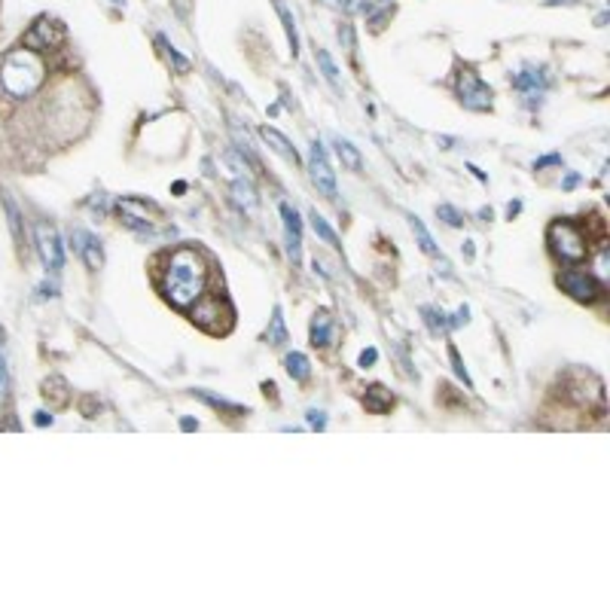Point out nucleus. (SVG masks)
<instances>
[{"mask_svg": "<svg viewBox=\"0 0 610 610\" xmlns=\"http://www.w3.org/2000/svg\"><path fill=\"white\" fill-rule=\"evenodd\" d=\"M211 269L199 248H174L159 274V290L174 309H192L208 293Z\"/></svg>", "mask_w": 610, "mask_h": 610, "instance_id": "f257e3e1", "label": "nucleus"}, {"mask_svg": "<svg viewBox=\"0 0 610 610\" xmlns=\"http://www.w3.org/2000/svg\"><path fill=\"white\" fill-rule=\"evenodd\" d=\"M43 74H46V67L34 49H16L0 65V83H4V89L13 98L34 95L37 86L43 83Z\"/></svg>", "mask_w": 610, "mask_h": 610, "instance_id": "f03ea898", "label": "nucleus"}, {"mask_svg": "<svg viewBox=\"0 0 610 610\" xmlns=\"http://www.w3.org/2000/svg\"><path fill=\"white\" fill-rule=\"evenodd\" d=\"M546 244L549 250L555 253V260L567 262V266H577L589 257V235L583 232V226L574 220H553L546 229Z\"/></svg>", "mask_w": 610, "mask_h": 610, "instance_id": "7ed1b4c3", "label": "nucleus"}, {"mask_svg": "<svg viewBox=\"0 0 610 610\" xmlns=\"http://www.w3.org/2000/svg\"><path fill=\"white\" fill-rule=\"evenodd\" d=\"M455 89H458V98H461V104L467 110L485 113V110H492V104H494V89L488 86L473 67H461V70H458Z\"/></svg>", "mask_w": 610, "mask_h": 610, "instance_id": "20e7f679", "label": "nucleus"}, {"mask_svg": "<svg viewBox=\"0 0 610 610\" xmlns=\"http://www.w3.org/2000/svg\"><path fill=\"white\" fill-rule=\"evenodd\" d=\"M513 86L522 92L525 107H528V110H537V107L543 104L546 89L553 86V74H549V67H543V65H525V67L513 77Z\"/></svg>", "mask_w": 610, "mask_h": 610, "instance_id": "39448f33", "label": "nucleus"}, {"mask_svg": "<svg viewBox=\"0 0 610 610\" xmlns=\"http://www.w3.org/2000/svg\"><path fill=\"white\" fill-rule=\"evenodd\" d=\"M558 287H562L571 299L586 302V305H592L604 296V284L586 269H565L558 274Z\"/></svg>", "mask_w": 610, "mask_h": 610, "instance_id": "423d86ee", "label": "nucleus"}, {"mask_svg": "<svg viewBox=\"0 0 610 610\" xmlns=\"http://www.w3.org/2000/svg\"><path fill=\"white\" fill-rule=\"evenodd\" d=\"M34 235H37V250H40V260H43V266L58 274L61 269H65V244H61L58 238V229L52 226V223H37L34 226Z\"/></svg>", "mask_w": 610, "mask_h": 610, "instance_id": "0eeeda50", "label": "nucleus"}, {"mask_svg": "<svg viewBox=\"0 0 610 610\" xmlns=\"http://www.w3.org/2000/svg\"><path fill=\"white\" fill-rule=\"evenodd\" d=\"M309 177L318 187V192H323L327 199H336V192H339V187H336V171L330 165L327 150H323L321 140H314L309 150Z\"/></svg>", "mask_w": 610, "mask_h": 610, "instance_id": "6e6552de", "label": "nucleus"}, {"mask_svg": "<svg viewBox=\"0 0 610 610\" xmlns=\"http://www.w3.org/2000/svg\"><path fill=\"white\" fill-rule=\"evenodd\" d=\"M70 248H74L77 253H79V260L86 262V266L92 269V272H98L101 266H104V248H101V238L98 235H92L89 229H70Z\"/></svg>", "mask_w": 610, "mask_h": 610, "instance_id": "1a4fd4ad", "label": "nucleus"}, {"mask_svg": "<svg viewBox=\"0 0 610 610\" xmlns=\"http://www.w3.org/2000/svg\"><path fill=\"white\" fill-rule=\"evenodd\" d=\"M61 40H65V28H61V22H55V18H40V22L34 25L25 34V49H52L58 46Z\"/></svg>", "mask_w": 610, "mask_h": 610, "instance_id": "9d476101", "label": "nucleus"}, {"mask_svg": "<svg viewBox=\"0 0 610 610\" xmlns=\"http://www.w3.org/2000/svg\"><path fill=\"white\" fill-rule=\"evenodd\" d=\"M281 220H284V238H287V253L293 266L302 262V220L290 205H281Z\"/></svg>", "mask_w": 610, "mask_h": 610, "instance_id": "9b49d317", "label": "nucleus"}, {"mask_svg": "<svg viewBox=\"0 0 610 610\" xmlns=\"http://www.w3.org/2000/svg\"><path fill=\"white\" fill-rule=\"evenodd\" d=\"M220 305H226V299H223V296H208V293H205V296H201L196 305H192V321H196L201 330H208V333H217V323H214V321H217L220 314H226V318H232V309H229V311H220V314H217V309H220Z\"/></svg>", "mask_w": 610, "mask_h": 610, "instance_id": "f8f14e48", "label": "nucleus"}, {"mask_svg": "<svg viewBox=\"0 0 610 610\" xmlns=\"http://www.w3.org/2000/svg\"><path fill=\"white\" fill-rule=\"evenodd\" d=\"M260 138L266 140L269 150H272V152H278V156H281L284 162H290V165H302V159H299L296 147H293L290 140L284 138L278 128H272V126H260Z\"/></svg>", "mask_w": 610, "mask_h": 610, "instance_id": "ddd939ff", "label": "nucleus"}, {"mask_svg": "<svg viewBox=\"0 0 610 610\" xmlns=\"http://www.w3.org/2000/svg\"><path fill=\"white\" fill-rule=\"evenodd\" d=\"M309 339H311L314 348H327V345H333V339H336V321L330 318L327 309L314 311L311 327H309Z\"/></svg>", "mask_w": 610, "mask_h": 610, "instance_id": "4468645a", "label": "nucleus"}, {"mask_svg": "<svg viewBox=\"0 0 610 610\" xmlns=\"http://www.w3.org/2000/svg\"><path fill=\"white\" fill-rule=\"evenodd\" d=\"M394 403H396V396L384 384H370L363 394V406L370 415H388L394 409Z\"/></svg>", "mask_w": 610, "mask_h": 610, "instance_id": "2eb2a0df", "label": "nucleus"}, {"mask_svg": "<svg viewBox=\"0 0 610 610\" xmlns=\"http://www.w3.org/2000/svg\"><path fill=\"white\" fill-rule=\"evenodd\" d=\"M119 214H122V217H135V220H147V223H152L150 217H159V208L152 205V201H147V199L122 196V199H119Z\"/></svg>", "mask_w": 610, "mask_h": 610, "instance_id": "dca6fc26", "label": "nucleus"}, {"mask_svg": "<svg viewBox=\"0 0 610 610\" xmlns=\"http://www.w3.org/2000/svg\"><path fill=\"white\" fill-rule=\"evenodd\" d=\"M229 192H232V201H235L238 208H244L248 214H253V211H257V205H260V196H257V189H253V183H250L248 177H238V180H232Z\"/></svg>", "mask_w": 610, "mask_h": 610, "instance_id": "f3484780", "label": "nucleus"}, {"mask_svg": "<svg viewBox=\"0 0 610 610\" xmlns=\"http://www.w3.org/2000/svg\"><path fill=\"white\" fill-rule=\"evenodd\" d=\"M272 4H274V13L281 16L284 34H287V43H290V55L296 58V55H299V30H296V18H293V13L287 9V4H284V0H272Z\"/></svg>", "mask_w": 610, "mask_h": 610, "instance_id": "a211bd4d", "label": "nucleus"}, {"mask_svg": "<svg viewBox=\"0 0 610 610\" xmlns=\"http://www.w3.org/2000/svg\"><path fill=\"white\" fill-rule=\"evenodd\" d=\"M40 394H43V400L49 406H67L70 403V388H67V382L61 379V375H49Z\"/></svg>", "mask_w": 610, "mask_h": 610, "instance_id": "6ab92c4d", "label": "nucleus"}, {"mask_svg": "<svg viewBox=\"0 0 610 610\" xmlns=\"http://www.w3.org/2000/svg\"><path fill=\"white\" fill-rule=\"evenodd\" d=\"M192 396H199V400H205L211 409H217V412H226L229 418H241V415H248L250 409L248 406H238V403H229V400H223V396H214V394H208V391H201V388H196L192 391Z\"/></svg>", "mask_w": 610, "mask_h": 610, "instance_id": "aec40b11", "label": "nucleus"}, {"mask_svg": "<svg viewBox=\"0 0 610 610\" xmlns=\"http://www.w3.org/2000/svg\"><path fill=\"white\" fill-rule=\"evenodd\" d=\"M287 339H290V333H287V323H284V309L281 305H274L269 330H266V342L272 345V348H281V345H287Z\"/></svg>", "mask_w": 610, "mask_h": 610, "instance_id": "412c9836", "label": "nucleus"}, {"mask_svg": "<svg viewBox=\"0 0 610 610\" xmlns=\"http://www.w3.org/2000/svg\"><path fill=\"white\" fill-rule=\"evenodd\" d=\"M284 370L293 382H309L311 379V360L305 357L302 351H290L287 357H284Z\"/></svg>", "mask_w": 610, "mask_h": 610, "instance_id": "4be33fe9", "label": "nucleus"}, {"mask_svg": "<svg viewBox=\"0 0 610 610\" xmlns=\"http://www.w3.org/2000/svg\"><path fill=\"white\" fill-rule=\"evenodd\" d=\"M421 318H424V327L431 330L433 336H445L449 333V314L436 305H421Z\"/></svg>", "mask_w": 610, "mask_h": 610, "instance_id": "5701e85b", "label": "nucleus"}, {"mask_svg": "<svg viewBox=\"0 0 610 610\" xmlns=\"http://www.w3.org/2000/svg\"><path fill=\"white\" fill-rule=\"evenodd\" d=\"M314 61H318V67H321V74H323V79H327V83L339 92L342 95V83H339V67H336V61H333V55L327 52V49H314Z\"/></svg>", "mask_w": 610, "mask_h": 610, "instance_id": "b1692460", "label": "nucleus"}, {"mask_svg": "<svg viewBox=\"0 0 610 610\" xmlns=\"http://www.w3.org/2000/svg\"><path fill=\"white\" fill-rule=\"evenodd\" d=\"M336 152H339L342 165L348 168V171H360V168H363V156H360V150L354 147L351 140H345V138H336Z\"/></svg>", "mask_w": 610, "mask_h": 610, "instance_id": "393cba45", "label": "nucleus"}, {"mask_svg": "<svg viewBox=\"0 0 610 610\" xmlns=\"http://www.w3.org/2000/svg\"><path fill=\"white\" fill-rule=\"evenodd\" d=\"M409 226H412V232H415V241H418V248H421V253H427V257H436V241H433V235L427 232V226L421 223V217H409Z\"/></svg>", "mask_w": 610, "mask_h": 610, "instance_id": "a878e982", "label": "nucleus"}, {"mask_svg": "<svg viewBox=\"0 0 610 610\" xmlns=\"http://www.w3.org/2000/svg\"><path fill=\"white\" fill-rule=\"evenodd\" d=\"M309 220H311V229H314V235H318L323 244H330V248H342V244H339V235H336V232H333V226H330V223L321 217L318 211H309Z\"/></svg>", "mask_w": 610, "mask_h": 610, "instance_id": "bb28decb", "label": "nucleus"}, {"mask_svg": "<svg viewBox=\"0 0 610 610\" xmlns=\"http://www.w3.org/2000/svg\"><path fill=\"white\" fill-rule=\"evenodd\" d=\"M4 208H6V223H9V232H13L16 244H22V241H25V232H22V214H18L16 201L9 199V196H4Z\"/></svg>", "mask_w": 610, "mask_h": 610, "instance_id": "cd10ccee", "label": "nucleus"}, {"mask_svg": "<svg viewBox=\"0 0 610 610\" xmlns=\"http://www.w3.org/2000/svg\"><path fill=\"white\" fill-rule=\"evenodd\" d=\"M156 43H159L162 49H165V55H168V61H171V65H174V70H177V74H189V61L183 58V55L177 52V49L168 43V37H162V34H159V37H156Z\"/></svg>", "mask_w": 610, "mask_h": 610, "instance_id": "c85d7f7f", "label": "nucleus"}, {"mask_svg": "<svg viewBox=\"0 0 610 610\" xmlns=\"http://www.w3.org/2000/svg\"><path fill=\"white\" fill-rule=\"evenodd\" d=\"M436 217H440L445 226H452V229H458V226H464V214L458 211L455 205H436Z\"/></svg>", "mask_w": 610, "mask_h": 610, "instance_id": "c756f323", "label": "nucleus"}, {"mask_svg": "<svg viewBox=\"0 0 610 610\" xmlns=\"http://www.w3.org/2000/svg\"><path fill=\"white\" fill-rule=\"evenodd\" d=\"M9 396V366L4 354V327H0V403Z\"/></svg>", "mask_w": 610, "mask_h": 610, "instance_id": "7c9ffc66", "label": "nucleus"}, {"mask_svg": "<svg viewBox=\"0 0 610 610\" xmlns=\"http://www.w3.org/2000/svg\"><path fill=\"white\" fill-rule=\"evenodd\" d=\"M449 360H452V370H455V375L461 379L467 388L473 391V379H470V372H467V366H464V360H461V354H458V348L455 345H449Z\"/></svg>", "mask_w": 610, "mask_h": 610, "instance_id": "2f4dec72", "label": "nucleus"}, {"mask_svg": "<svg viewBox=\"0 0 610 610\" xmlns=\"http://www.w3.org/2000/svg\"><path fill=\"white\" fill-rule=\"evenodd\" d=\"M223 162H226L232 171H238V174L250 171V168H248V156H244L241 150H226V152H223Z\"/></svg>", "mask_w": 610, "mask_h": 610, "instance_id": "473e14b6", "label": "nucleus"}, {"mask_svg": "<svg viewBox=\"0 0 610 610\" xmlns=\"http://www.w3.org/2000/svg\"><path fill=\"white\" fill-rule=\"evenodd\" d=\"M79 412H83L86 418H98V412H101L98 396H92V394H83V396H79Z\"/></svg>", "mask_w": 610, "mask_h": 610, "instance_id": "72a5a7b5", "label": "nucleus"}, {"mask_svg": "<svg viewBox=\"0 0 610 610\" xmlns=\"http://www.w3.org/2000/svg\"><path fill=\"white\" fill-rule=\"evenodd\" d=\"M309 427L311 431H327V412L323 409H309Z\"/></svg>", "mask_w": 610, "mask_h": 610, "instance_id": "f704fd0d", "label": "nucleus"}, {"mask_svg": "<svg viewBox=\"0 0 610 610\" xmlns=\"http://www.w3.org/2000/svg\"><path fill=\"white\" fill-rule=\"evenodd\" d=\"M553 165H562V152H549V156L534 159V171H543V168H553Z\"/></svg>", "mask_w": 610, "mask_h": 610, "instance_id": "c9c22d12", "label": "nucleus"}, {"mask_svg": "<svg viewBox=\"0 0 610 610\" xmlns=\"http://www.w3.org/2000/svg\"><path fill=\"white\" fill-rule=\"evenodd\" d=\"M470 321V309H467V305H461V309H458L452 318H449V330H458V327H464V323Z\"/></svg>", "mask_w": 610, "mask_h": 610, "instance_id": "e433bc0d", "label": "nucleus"}, {"mask_svg": "<svg viewBox=\"0 0 610 610\" xmlns=\"http://www.w3.org/2000/svg\"><path fill=\"white\" fill-rule=\"evenodd\" d=\"M339 40L345 43V49H354V46H357V40H354V28H351L348 22L339 25Z\"/></svg>", "mask_w": 610, "mask_h": 610, "instance_id": "4c0bfd02", "label": "nucleus"}, {"mask_svg": "<svg viewBox=\"0 0 610 610\" xmlns=\"http://www.w3.org/2000/svg\"><path fill=\"white\" fill-rule=\"evenodd\" d=\"M375 360H379V351H375V348H363V351H360V357H357V363L363 366V370H370V366H372Z\"/></svg>", "mask_w": 610, "mask_h": 610, "instance_id": "58836bf2", "label": "nucleus"}, {"mask_svg": "<svg viewBox=\"0 0 610 610\" xmlns=\"http://www.w3.org/2000/svg\"><path fill=\"white\" fill-rule=\"evenodd\" d=\"M52 296H58L55 284H40V287H37V299H52Z\"/></svg>", "mask_w": 610, "mask_h": 610, "instance_id": "ea45409f", "label": "nucleus"}, {"mask_svg": "<svg viewBox=\"0 0 610 610\" xmlns=\"http://www.w3.org/2000/svg\"><path fill=\"white\" fill-rule=\"evenodd\" d=\"M436 272H440L443 278H455V274H452V266H449V260L440 257V253H436Z\"/></svg>", "mask_w": 610, "mask_h": 610, "instance_id": "a19ab883", "label": "nucleus"}, {"mask_svg": "<svg viewBox=\"0 0 610 610\" xmlns=\"http://www.w3.org/2000/svg\"><path fill=\"white\" fill-rule=\"evenodd\" d=\"M55 418H52V412H46V409H40V412H34V424L37 427H46V424H52Z\"/></svg>", "mask_w": 610, "mask_h": 610, "instance_id": "79ce46f5", "label": "nucleus"}, {"mask_svg": "<svg viewBox=\"0 0 610 610\" xmlns=\"http://www.w3.org/2000/svg\"><path fill=\"white\" fill-rule=\"evenodd\" d=\"M546 6H577L580 0H543Z\"/></svg>", "mask_w": 610, "mask_h": 610, "instance_id": "37998d69", "label": "nucleus"}, {"mask_svg": "<svg viewBox=\"0 0 610 610\" xmlns=\"http://www.w3.org/2000/svg\"><path fill=\"white\" fill-rule=\"evenodd\" d=\"M577 183H580V174H567V177L562 180V189H574Z\"/></svg>", "mask_w": 610, "mask_h": 610, "instance_id": "c03bdc74", "label": "nucleus"}, {"mask_svg": "<svg viewBox=\"0 0 610 610\" xmlns=\"http://www.w3.org/2000/svg\"><path fill=\"white\" fill-rule=\"evenodd\" d=\"M518 211H522V201H510V205H506V217H510V220H513V217H516V214H518Z\"/></svg>", "mask_w": 610, "mask_h": 610, "instance_id": "a18cd8bd", "label": "nucleus"}, {"mask_svg": "<svg viewBox=\"0 0 610 610\" xmlns=\"http://www.w3.org/2000/svg\"><path fill=\"white\" fill-rule=\"evenodd\" d=\"M180 431H199V421L196 418H183L180 421Z\"/></svg>", "mask_w": 610, "mask_h": 610, "instance_id": "49530a36", "label": "nucleus"}, {"mask_svg": "<svg viewBox=\"0 0 610 610\" xmlns=\"http://www.w3.org/2000/svg\"><path fill=\"white\" fill-rule=\"evenodd\" d=\"M467 171H473V177H476V180H482V183H485V174H482V171H479V168H476V165H467Z\"/></svg>", "mask_w": 610, "mask_h": 610, "instance_id": "de8ad7c7", "label": "nucleus"}, {"mask_svg": "<svg viewBox=\"0 0 610 610\" xmlns=\"http://www.w3.org/2000/svg\"><path fill=\"white\" fill-rule=\"evenodd\" d=\"M440 144H443V150H452V144H455V138H440Z\"/></svg>", "mask_w": 610, "mask_h": 610, "instance_id": "09e8293b", "label": "nucleus"}, {"mask_svg": "<svg viewBox=\"0 0 610 610\" xmlns=\"http://www.w3.org/2000/svg\"><path fill=\"white\" fill-rule=\"evenodd\" d=\"M110 4H116V6H126V0H110Z\"/></svg>", "mask_w": 610, "mask_h": 610, "instance_id": "8fccbe9b", "label": "nucleus"}, {"mask_svg": "<svg viewBox=\"0 0 610 610\" xmlns=\"http://www.w3.org/2000/svg\"><path fill=\"white\" fill-rule=\"evenodd\" d=\"M382 4H388V0H382Z\"/></svg>", "mask_w": 610, "mask_h": 610, "instance_id": "3c124183", "label": "nucleus"}]
</instances>
